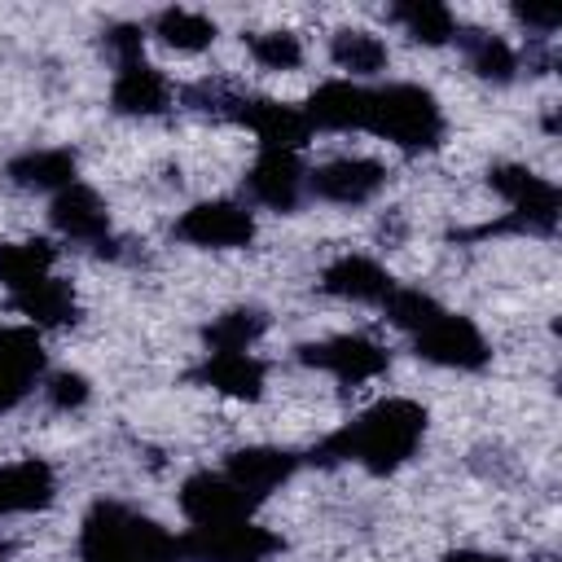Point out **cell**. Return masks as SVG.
<instances>
[{
  "label": "cell",
  "instance_id": "4dcf8cb0",
  "mask_svg": "<svg viewBox=\"0 0 562 562\" xmlns=\"http://www.w3.org/2000/svg\"><path fill=\"white\" fill-rule=\"evenodd\" d=\"M88 400V382L79 373H53L48 378V404L53 408H79Z\"/></svg>",
  "mask_w": 562,
  "mask_h": 562
},
{
  "label": "cell",
  "instance_id": "6da1fadb",
  "mask_svg": "<svg viewBox=\"0 0 562 562\" xmlns=\"http://www.w3.org/2000/svg\"><path fill=\"white\" fill-rule=\"evenodd\" d=\"M426 435V413L413 400H382L321 443V461H356L373 474L404 465Z\"/></svg>",
  "mask_w": 562,
  "mask_h": 562
},
{
  "label": "cell",
  "instance_id": "44dd1931",
  "mask_svg": "<svg viewBox=\"0 0 562 562\" xmlns=\"http://www.w3.org/2000/svg\"><path fill=\"white\" fill-rule=\"evenodd\" d=\"M53 259H57V246L44 241V237H35V241H4L0 246V285L9 294H22L35 281L53 277Z\"/></svg>",
  "mask_w": 562,
  "mask_h": 562
},
{
  "label": "cell",
  "instance_id": "4fadbf2b",
  "mask_svg": "<svg viewBox=\"0 0 562 562\" xmlns=\"http://www.w3.org/2000/svg\"><path fill=\"white\" fill-rule=\"evenodd\" d=\"M369 92L373 88H364L356 79H329V83H321L307 97L303 119L312 123V132L316 127H325V132H364V123H369Z\"/></svg>",
  "mask_w": 562,
  "mask_h": 562
},
{
  "label": "cell",
  "instance_id": "3957f363",
  "mask_svg": "<svg viewBox=\"0 0 562 562\" xmlns=\"http://www.w3.org/2000/svg\"><path fill=\"white\" fill-rule=\"evenodd\" d=\"M364 132L386 136L400 149H430L443 136V110H439L435 92L422 83H386V88L369 92Z\"/></svg>",
  "mask_w": 562,
  "mask_h": 562
},
{
  "label": "cell",
  "instance_id": "4316f807",
  "mask_svg": "<svg viewBox=\"0 0 562 562\" xmlns=\"http://www.w3.org/2000/svg\"><path fill=\"white\" fill-rule=\"evenodd\" d=\"M154 35L162 44L180 48V53H198V48H206L215 40V22L206 13H198V9H162L154 18Z\"/></svg>",
  "mask_w": 562,
  "mask_h": 562
},
{
  "label": "cell",
  "instance_id": "1f68e13d",
  "mask_svg": "<svg viewBox=\"0 0 562 562\" xmlns=\"http://www.w3.org/2000/svg\"><path fill=\"white\" fill-rule=\"evenodd\" d=\"M105 48L114 53V61H119V66H127V61H140L145 35H140V26H110V35H105Z\"/></svg>",
  "mask_w": 562,
  "mask_h": 562
},
{
  "label": "cell",
  "instance_id": "d6a6232c",
  "mask_svg": "<svg viewBox=\"0 0 562 562\" xmlns=\"http://www.w3.org/2000/svg\"><path fill=\"white\" fill-rule=\"evenodd\" d=\"M443 562H509V558H496V553H448Z\"/></svg>",
  "mask_w": 562,
  "mask_h": 562
},
{
  "label": "cell",
  "instance_id": "f1b7e54d",
  "mask_svg": "<svg viewBox=\"0 0 562 562\" xmlns=\"http://www.w3.org/2000/svg\"><path fill=\"white\" fill-rule=\"evenodd\" d=\"M386 316H391V325H400V329H408V334H417V329H426L443 307L430 299V294H422L417 285H395L391 294H386Z\"/></svg>",
  "mask_w": 562,
  "mask_h": 562
},
{
  "label": "cell",
  "instance_id": "52a82bcc",
  "mask_svg": "<svg viewBox=\"0 0 562 562\" xmlns=\"http://www.w3.org/2000/svg\"><path fill=\"white\" fill-rule=\"evenodd\" d=\"M228 119L250 127L259 136V149L299 154L307 145V136H312V123L303 119V105H285V101H272V97H237Z\"/></svg>",
  "mask_w": 562,
  "mask_h": 562
},
{
  "label": "cell",
  "instance_id": "ba28073f",
  "mask_svg": "<svg viewBox=\"0 0 562 562\" xmlns=\"http://www.w3.org/2000/svg\"><path fill=\"white\" fill-rule=\"evenodd\" d=\"M176 237L206 246V250H228V246H246L255 237V215L241 202H198L176 220Z\"/></svg>",
  "mask_w": 562,
  "mask_h": 562
},
{
  "label": "cell",
  "instance_id": "d6986e66",
  "mask_svg": "<svg viewBox=\"0 0 562 562\" xmlns=\"http://www.w3.org/2000/svg\"><path fill=\"white\" fill-rule=\"evenodd\" d=\"M57 492V479L44 461L26 457V461H9L0 465V514H31L44 509Z\"/></svg>",
  "mask_w": 562,
  "mask_h": 562
},
{
  "label": "cell",
  "instance_id": "d4e9b609",
  "mask_svg": "<svg viewBox=\"0 0 562 562\" xmlns=\"http://www.w3.org/2000/svg\"><path fill=\"white\" fill-rule=\"evenodd\" d=\"M391 18L417 40V44H448L457 40V18L448 4H435V0H408V4H395Z\"/></svg>",
  "mask_w": 562,
  "mask_h": 562
},
{
  "label": "cell",
  "instance_id": "5bb4252c",
  "mask_svg": "<svg viewBox=\"0 0 562 562\" xmlns=\"http://www.w3.org/2000/svg\"><path fill=\"white\" fill-rule=\"evenodd\" d=\"M294 465H299V457L285 452V448H241V452L228 457L224 479H228V483L246 496V505L255 509L268 492H277V487L294 474Z\"/></svg>",
  "mask_w": 562,
  "mask_h": 562
},
{
  "label": "cell",
  "instance_id": "ac0fdd59",
  "mask_svg": "<svg viewBox=\"0 0 562 562\" xmlns=\"http://www.w3.org/2000/svg\"><path fill=\"white\" fill-rule=\"evenodd\" d=\"M321 285L329 294H338V299H351V303H386V294L395 290L391 272L378 259H369V255H342V259H334L325 268Z\"/></svg>",
  "mask_w": 562,
  "mask_h": 562
},
{
  "label": "cell",
  "instance_id": "7c38bea8",
  "mask_svg": "<svg viewBox=\"0 0 562 562\" xmlns=\"http://www.w3.org/2000/svg\"><path fill=\"white\" fill-rule=\"evenodd\" d=\"M53 228L66 237V241H79V246H97L105 250L110 246V215H105V202L97 198V189L88 184H70L61 193H53Z\"/></svg>",
  "mask_w": 562,
  "mask_h": 562
},
{
  "label": "cell",
  "instance_id": "7a4b0ae2",
  "mask_svg": "<svg viewBox=\"0 0 562 562\" xmlns=\"http://www.w3.org/2000/svg\"><path fill=\"white\" fill-rule=\"evenodd\" d=\"M79 558L83 562H180L184 549H180V536H171L154 518L119 501H101L83 518Z\"/></svg>",
  "mask_w": 562,
  "mask_h": 562
},
{
  "label": "cell",
  "instance_id": "277c9868",
  "mask_svg": "<svg viewBox=\"0 0 562 562\" xmlns=\"http://www.w3.org/2000/svg\"><path fill=\"white\" fill-rule=\"evenodd\" d=\"M180 549L193 562H263L277 549V536L255 527L250 518H237L220 527H193L189 536H180Z\"/></svg>",
  "mask_w": 562,
  "mask_h": 562
},
{
  "label": "cell",
  "instance_id": "8fae6325",
  "mask_svg": "<svg viewBox=\"0 0 562 562\" xmlns=\"http://www.w3.org/2000/svg\"><path fill=\"white\" fill-rule=\"evenodd\" d=\"M382 184H386V167L373 158H334L307 171V193L338 202V206H364L382 193Z\"/></svg>",
  "mask_w": 562,
  "mask_h": 562
},
{
  "label": "cell",
  "instance_id": "e0dca14e",
  "mask_svg": "<svg viewBox=\"0 0 562 562\" xmlns=\"http://www.w3.org/2000/svg\"><path fill=\"white\" fill-rule=\"evenodd\" d=\"M110 101H114L119 114H140V119H149V114H162V110L171 105V83H167V75H162L158 66H149V61L140 57V61L119 66L114 88H110Z\"/></svg>",
  "mask_w": 562,
  "mask_h": 562
},
{
  "label": "cell",
  "instance_id": "9a60e30c",
  "mask_svg": "<svg viewBox=\"0 0 562 562\" xmlns=\"http://www.w3.org/2000/svg\"><path fill=\"white\" fill-rule=\"evenodd\" d=\"M180 514L193 522V527H220V522H237L250 514L246 496L220 474H193L184 487H180Z\"/></svg>",
  "mask_w": 562,
  "mask_h": 562
},
{
  "label": "cell",
  "instance_id": "30bf717a",
  "mask_svg": "<svg viewBox=\"0 0 562 562\" xmlns=\"http://www.w3.org/2000/svg\"><path fill=\"white\" fill-rule=\"evenodd\" d=\"M299 360L312 364V369L334 373L338 382H369L386 369V351L373 338H360V334H334V338L307 342V347H299Z\"/></svg>",
  "mask_w": 562,
  "mask_h": 562
},
{
  "label": "cell",
  "instance_id": "2e32d148",
  "mask_svg": "<svg viewBox=\"0 0 562 562\" xmlns=\"http://www.w3.org/2000/svg\"><path fill=\"white\" fill-rule=\"evenodd\" d=\"M44 351L35 329H0V413L13 408L40 378Z\"/></svg>",
  "mask_w": 562,
  "mask_h": 562
},
{
  "label": "cell",
  "instance_id": "484cf974",
  "mask_svg": "<svg viewBox=\"0 0 562 562\" xmlns=\"http://www.w3.org/2000/svg\"><path fill=\"white\" fill-rule=\"evenodd\" d=\"M13 307H18L22 316H31L35 325H66V321L75 316V294H70L66 281L44 277V281H35L31 290L13 294Z\"/></svg>",
  "mask_w": 562,
  "mask_h": 562
},
{
  "label": "cell",
  "instance_id": "8992f818",
  "mask_svg": "<svg viewBox=\"0 0 562 562\" xmlns=\"http://www.w3.org/2000/svg\"><path fill=\"white\" fill-rule=\"evenodd\" d=\"M492 189L509 202V224L531 228V233H553L558 224V189L527 171V167H496L492 171Z\"/></svg>",
  "mask_w": 562,
  "mask_h": 562
},
{
  "label": "cell",
  "instance_id": "83f0119b",
  "mask_svg": "<svg viewBox=\"0 0 562 562\" xmlns=\"http://www.w3.org/2000/svg\"><path fill=\"white\" fill-rule=\"evenodd\" d=\"M263 312L255 307H237V312H224L211 329H206V342L211 351H250V342L263 334Z\"/></svg>",
  "mask_w": 562,
  "mask_h": 562
},
{
  "label": "cell",
  "instance_id": "f546056e",
  "mask_svg": "<svg viewBox=\"0 0 562 562\" xmlns=\"http://www.w3.org/2000/svg\"><path fill=\"white\" fill-rule=\"evenodd\" d=\"M250 44V57L263 66V70H294L303 61V44L294 31H259L246 40Z\"/></svg>",
  "mask_w": 562,
  "mask_h": 562
},
{
  "label": "cell",
  "instance_id": "603a6c76",
  "mask_svg": "<svg viewBox=\"0 0 562 562\" xmlns=\"http://www.w3.org/2000/svg\"><path fill=\"white\" fill-rule=\"evenodd\" d=\"M202 378L224 391V395H237V400H255L259 386H263V364L250 356V351H211L206 364H202Z\"/></svg>",
  "mask_w": 562,
  "mask_h": 562
},
{
  "label": "cell",
  "instance_id": "7402d4cb",
  "mask_svg": "<svg viewBox=\"0 0 562 562\" xmlns=\"http://www.w3.org/2000/svg\"><path fill=\"white\" fill-rule=\"evenodd\" d=\"M457 44L470 57V70L492 79V83H509L518 75V48L505 35H487V31H457Z\"/></svg>",
  "mask_w": 562,
  "mask_h": 562
},
{
  "label": "cell",
  "instance_id": "5b68a950",
  "mask_svg": "<svg viewBox=\"0 0 562 562\" xmlns=\"http://www.w3.org/2000/svg\"><path fill=\"white\" fill-rule=\"evenodd\" d=\"M413 347H417L422 360L443 364V369H479L492 356L487 338L479 334V325L470 316H452V312H439L426 329H417Z\"/></svg>",
  "mask_w": 562,
  "mask_h": 562
},
{
  "label": "cell",
  "instance_id": "ffe728a7",
  "mask_svg": "<svg viewBox=\"0 0 562 562\" xmlns=\"http://www.w3.org/2000/svg\"><path fill=\"white\" fill-rule=\"evenodd\" d=\"M9 180L35 193H61L75 184V154L70 149H26L9 162Z\"/></svg>",
  "mask_w": 562,
  "mask_h": 562
},
{
  "label": "cell",
  "instance_id": "9c48e42d",
  "mask_svg": "<svg viewBox=\"0 0 562 562\" xmlns=\"http://www.w3.org/2000/svg\"><path fill=\"white\" fill-rule=\"evenodd\" d=\"M246 193L255 206L268 211H294L307 198V167L299 162V154L285 149H259L250 176H246Z\"/></svg>",
  "mask_w": 562,
  "mask_h": 562
},
{
  "label": "cell",
  "instance_id": "cb8c5ba5",
  "mask_svg": "<svg viewBox=\"0 0 562 562\" xmlns=\"http://www.w3.org/2000/svg\"><path fill=\"white\" fill-rule=\"evenodd\" d=\"M329 53H334V61L347 70V79H356V83L369 79V75H378V70L386 66V44H382V35L360 31V26L338 31L334 44H329Z\"/></svg>",
  "mask_w": 562,
  "mask_h": 562
}]
</instances>
